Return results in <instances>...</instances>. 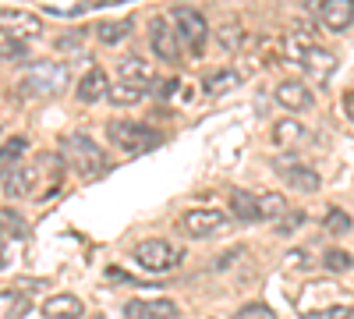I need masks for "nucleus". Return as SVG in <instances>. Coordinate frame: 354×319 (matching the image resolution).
Instances as JSON below:
<instances>
[{
    "mask_svg": "<svg viewBox=\"0 0 354 319\" xmlns=\"http://www.w3.org/2000/svg\"><path fill=\"white\" fill-rule=\"evenodd\" d=\"M0 53H4V61H8V64H21L25 57H28L25 43H18L15 36H0Z\"/></svg>",
    "mask_w": 354,
    "mask_h": 319,
    "instance_id": "obj_26",
    "label": "nucleus"
},
{
    "mask_svg": "<svg viewBox=\"0 0 354 319\" xmlns=\"http://www.w3.org/2000/svg\"><path fill=\"white\" fill-rule=\"evenodd\" d=\"M322 227H326L330 235H347V230L354 227V220L340 206H333V210H326V217H322Z\"/></svg>",
    "mask_w": 354,
    "mask_h": 319,
    "instance_id": "obj_23",
    "label": "nucleus"
},
{
    "mask_svg": "<svg viewBox=\"0 0 354 319\" xmlns=\"http://www.w3.org/2000/svg\"><path fill=\"white\" fill-rule=\"evenodd\" d=\"M88 8H96V4H43V15H57V18H75Z\"/></svg>",
    "mask_w": 354,
    "mask_h": 319,
    "instance_id": "obj_30",
    "label": "nucleus"
},
{
    "mask_svg": "<svg viewBox=\"0 0 354 319\" xmlns=\"http://www.w3.org/2000/svg\"><path fill=\"white\" fill-rule=\"evenodd\" d=\"M64 153H68V160H71V167L78 170V174H100L103 167H106V156H103V149L96 146L93 138H85V135H71V138H64Z\"/></svg>",
    "mask_w": 354,
    "mask_h": 319,
    "instance_id": "obj_4",
    "label": "nucleus"
},
{
    "mask_svg": "<svg viewBox=\"0 0 354 319\" xmlns=\"http://www.w3.org/2000/svg\"><path fill=\"white\" fill-rule=\"evenodd\" d=\"M177 227H181V235H188V238H209V235L227 230V213H220V210H188L181 220H177Z\"/></svg>",
    "mask_w": 354,
    "mask_h": 319,
    "instance_id": "obj_6",
    "label": "nucleus"
},
{
    "mask_svg": "<svg viewBox=\"0 0 354 319\" xmlns=\"http://www.w3.org/2000/svg\"><path fill=\"white\" fill-rule=\"evenodd\" d=\"M230 319H280L270 305H262V302H252V305H241L238 312H234Z\"/></svg>",
    "mask_w": 354,
    "mask_h": 319,
    "instance_id": "obj_27",
    "label": "nucleus"
},
{
    "mask_svg": "<svg viewBox=\"0 0 354 319\" xmlns=\"http://www.w3.org/2000/svg\"><path fill=\"white\" fill-rule=\"evenodd\" d=\"M85 319H106V316H103V312H96V316H85Z\"/></svg>",
    "mask_w": 354,
    "mask_h": 319,
    "instance_id": "obj_37",
    "label": "nucleus"
},
{
    "mask_svg": "<svg viewBox=\"0 0 354 319\" xmlns=\"http://www.w3.org/2000/svg\"><path fill=\"white\" fill-rule=\"evenodd\" d=\"M308 71H315V75H330L333 68H337V61H333V53H326V50H319V46H308V53H305V61H301Z\"/></svg>",
    "mask_w": 354,
    "mask_h": 319,
    "instance_id": "obj_22",
    "label": "nucleus"
},
{
    "mask_svg": "<svg viewBox=\"0 0 354 319\" xmlns=\"http://www.w3.org/2000/svg\"><path fill=\"white\" fill-rule=\"evenodd\" d=\"M149 43H153V50H156L160 61L177 64V57H181V36L170 28L167 18H153V25H149Z\"/></svg>",
    "mask_w": 354,
    "mask_h": 319,
    "instance_id": "obj_8",
    "label": "nucleus"
},
{
    "mask_svg": "<svg viewBox=\"0 0 354 319\" xmlns=\"http://www.w3.org/2000/svg\"><path fill=\"white\" fill-rule=\"evenodd\" d=\"M177 309L170 298H131L124 302V316L128 319H177Z\"/></svg>",
    "mask_w": 354,
    "mask_h": 319,
    "instance_id": "obj_9",
    "label": "nucleus"
},
{
    "mask_svg": "<svg viewBox=\"0 0 354 319\" xmlns=\"http://www.w3.org/2000/svg\"><path fill=\"white\" fill-rule=\"evenodd\" d=\"M259 210H262V220H283V217L290 213L280 192H266V195H259Z\"/></svg>",
    "mask_w": 354,
    "mask_h": 319,
    "instance_id": "obj_21",
    "label": "nucleus"
},
{
    "mask_svg": "<svg viewBox=\"0 0 354 319\" xmlns=\"http://www.w3.org/2000/svg\"><path fill=\"white\" fill-rule=\"evenodd\" d=\"M177 89H181V82H177V78H170V82H163V89H160V96L167 100V96H174Z\"/></svg>",
    "mask_w": 354,
    "mask_h": 319,
    "instance_id": "obj_35",
    "label": "nucleus"
},
{
    "mask_svg": "<svg viewBox=\"0 0 354 319\" xmlns=\"http://www.w3.org/2000/svg\"><path fill=\"white\" fill-rule=\"evenodd\" d=\"M25 309H28V302H25V295H15V291H11V287H8V291H4V316H8V319H11V316L18 319V316H21Z\"/></svg>",
    "mask_w": 354,
    "mask_h": 319,
    "instance_id": "obj_31",
    "label": "nucleus"
},
{
    "mask_svg": "<svg viewBox=\"0 0 354 319\" xmlns=\"http://www.w3.org/2000/svg\"><path fill=\"white\" fill-rule=\"evenodd\" d=\"M301 224H305V213H301V210H290V213L277 224V235H294V230H298Z\"/></svg>",
    "mask_w": 354,
    "mask_h": 319,
    "instance_id": "obj_32",
    "label": "nucleus"
},
{
    "mask_svg": "<svg viewBox=\"0 0 354 319\" xmlns=\"http://www.w3.org/2000/svg\"><path fill=\"white\" fill-rule=\"evenodd\" d=\"M283 181H287V188L301 192V195H312V192H319V185H322L319 174H315L312 167H301V163L287 167V170H283Z\"/></svg>",
    "mask_w": 354,
    "mask_h": 319,
    "instance_id": "obj_15",
    "label": "nucleus"
},
{
    "mask_svg": "<svg viewBox=\"0 0 354 319\" xmlns=\"http://www.w3.org/2000/svg\"><path fill=\"white\" fill-rule=\"evenodd\" d=\"M78 100L82 103H96L100 96H110V82H106V71L103 68H88L82 78H78Z\"/></svg>",
    "mask_w": 354,
    "mask_h": 319,
    "instance_id": "obj_12",
    "label": "nucleus"
},
{
    "mask_svg": "<svg viewBox=\"0 0 354 319\" xmlns=\"http://www.w3.org/2000/svg\"><path fill=\"white\" fill-rule=\"evenodd\" d=\"M93 33L100 36V43H106V46H113V43H121L128 33H131V18H121V21H100Z\"/></svg>",
    "mask_w": 354,
    "mask_h": 319,
    "instance_id": "obj_20",
    "label": "nucleus"
},
{
    "mask_svg": "<svg viewBox=\"0 0 354 319\" xmlns=\"http://www.w3.org/2000/svg\"><path fill=\"white\" fill-rule=\"evenodd\" d=\"M0 21H4V36H15V39H36L43 33V21L28 11H11L4 8L0 11Z\"/></svg>",
    "mask_w": 354,
    "mask_h": 319,
    "instance_id": "obj_10",
    "label": "nucleus"
},
{
    "mask_svg": "<svg viewBox=\"0 0 354 319\" xmlns=\"http://www.w3.org/2000/svg\"><path fill=\"white\" fill-rule=\"evenodd\" d=\"M230 213L238 217V220H245V224H255V220H262L259 199H255V195H248V192H234V195H230Z\"/></svg>",
    "mask_w": 354,
    "mask_h": 319,
    "instance_id": "obj_18",
    "label": "nucleus"
},
{
    "mask_svg": "<svg viewBox=\"0 0 354 319\" xmlns=\"http://www.w3.org/2000/svg\"><path fill=\"white\" fill-rule=\"evenodd\" d=\"M308 11H315L330 33H344L354 25V0H308Z\"/></svg>",
    "mask_w": 354,
    "mask_h": 319,
    "instance_id": "obj_7",
    "label": "nucleus"
},
{
    "mask_svg": "<svg viewBox=\"0 0 354 319\" xmlns=\"http://www.w3.org/2000/svg\"><path fill=\"white\" fill-rule=\"evenodd\" d=\"M322 266L333 270V273H344V270H351V266H354V255H351V252H344V248H330L326 255H322Z\"/></svg>",
    "mask_w": 354,
    "mask_h": 319,
    "instance_id": "obj_25",
    "label": "nucleus"
},
{
    "mask_svg": "<svg viewBox=\"0 0 354 319\" xmlns=\"http://www.w3.org/2000/svg\"><path fill=\"white\" fill-rule=\"evenodd\" d=\"M301 138H305V125L298 118H280L273 125V146L277 149H294Z\"/></svg>",
    "mask_w": 354,
    "mask_h": 319,
    "instance_id": "obj_16",
    "label": "nucleus"
},
{
    "mask_svg": "<svg viewBox=\"0 0 354 319\" xmlns=\"http://www.w3.org/2000/svg\"><path fill=\"white\" fill-rule=\"evenodd\" d=\"M131 259L142 270H149V273H170V270L181 266L185 252L177 245H170L167 238H145V241H138L131 248Z\"/></svg>",
    "mask_w": 354,
    "mask_h": 319,
    "instance_id": "obj_2",
    "label": "nucleus"
},
{
    "mask_svg": "<svg viewBox=\"0 0 354 319\" xmlns=\"http://www.w3.org/2000/svg\"><path fill=\"white\" fill-rule=\"evenodd\" d=\"M117 71H121V82H131V85H149L156 78V68L153 61H145V57H121L117 61Z\"/></svg>",
    "mask_w": 354,
    "mask_h": 319,
    "instance_id": "obj_11",
    "label": "nucleus"
},
{
    "mask_svg": "<svg viewBox=\"0 0 354 319\" xmlns=\"http://www.w3.org/2000/svg\"><path fill=\"white\" fill-rule=\"evenodd\" d=\"M344 110H347V118L354 121V93H347V96H344Z\"/></svg>",
    "mask_w": 354,
    "mask_h": 319,
    "instance_id": "obj_36",
    "label": "nucleus"
},
{
    "mask_svg": "<svg viewBox=\"0 0 354 319\" xmlns=\"http://www.w3.org/2000/svg\"><path fill=\"white\" fill-rule=\"evenodd\" d=\"M351 316H354L351 305H330L326 312H308L305 319H351Z\"/></svg>",
    "mask_w": 354,
    "mask_h": 319,
    "instance_id": "obj_33",
    "label": "nucleus"
},
{
    "mask_svg": "<svg viewBox=\"0 0 354 319\" xmlns=\"http://www.w3.org/2000/svg\"><path fill=\"white\" fill-rule=\"evenodd\" d=\"M170 18L177 21V36H181V43L192 53H202L205 50V39H209V25H205L202 11H195V8H174Z\"/></svg>",
    "mask_w": 354,
    "mask_h": 319,
    "instance_id": "obj_5",
    "label": "nucleus"
},
{
    "mask_svg": "<svg viewBox=\"0 0 354 319\" xmlns=\"http://www.w3.org/2000/svg\"><path fill=\"white\" fill-rule=\"evenodd\" d=\"M277 103H283L287 110H308L315 100H312V89L305 82H280L277 85Z\"/></svg>",
    "mask_w": 354,
    "mask_h": 319,
    "instance_id": "obj_13",
    "label": "nucleus"
},
{
    "mask_svg": "<svg viewBox=\"0 0 354 319\" xmlns=\"http://www.w3.org/2000/svg\"><path fill=\"white\" fill-rule=\"evenodd\" d=\"M205 93L209 96H223L230 89H241V71H234V68H223V71H213V75H205Z\"/></svg>",
    "mask_w": 354,
    "mask_h": 319,
    "instance_id": "obj_17",
    "label": "nucleus"
},
{
    "mask_svg": "<svg viewBox=\"0 0 354 319\" xmlns=\"http://www.w3.org/2000/svg\"><path fill=\"white\" fill-rule=\"evenodd\" d=\"M216 36H220V43H223L227 50H241V46H245V28H238L234 21H230V25H223Z\"/></svg>",
    "mask_w": 354,
    "mask_h": 319,
    "instance_id": "obj_28",
    "label": "nucleus"
},
{
    "mask_svg": "<svg viewBox=\"0 0 354 319\" xmlns=\"http://www.w3.org/2000/svg\"><path fill=\"white\" fill-rule=\"evenodd\" d=\"M25 146H28V142L21 135H15V138L4 142V156H0V160H4V178H8V174H15V160L25 153Z\"/></svg>",
    "mask_w": 354,
    "mask_h": 319,
    "instance_id": "obj_24",
    "label": "nucleus"
},
{
    "mask_svg": "<svg viewBox=\"0 0 354 319\" xmlns=\"http://www.w3.org/2000/svg\"><path fill=\"white\" fill-rule=\"evenodd\" d=\"M82 36H85L82 28H78V33H71V36H61V39H57V50H64V53L68 50H82Z\"/></svg>",
    "mask_w": 354,
    "mask_h": 319,
    "instance_id": "obj_34",
    "label": "nucleus"
},
{
    "mask_svg": "<svg viewBox=\"0 0 354 319\" xmlns=\"http://www.w3.org/2000/svg\"><path fill=\"white\" fill-rule=\"evenodd\" d=\"M0 217H4V238H25V220L11 210V206H4V213H0Z\"/></svg>",
    "mask_w": 354,
    "mask_h": 319,
    "instance_id": "obj_29",
    "label": "nucleus"
},
{
    "mask_svg": "<svg viewBox=\"0 0 354 319\" xmlns=\"http://www.w3.org/2000/svg\"><path fill=\"white\" fill-rule=\"evenodd\" d=\"M21 96H57L61 89H68V64L64 61H43L36 68H28V75L18 82Z\"/></svg>",
    "mask_w": 354,
    "mask_h": 319,
    "instance_id": "obj_1",
    "label": "nucleus"
},
{
    "mask_svg": "<svg viewBox=\"0 0 354 319\" xmlns=\"http://www.w3.org/2000/svg\"><path fill=\"white\" fill-rule=\"evenodd\" d=\"M43 316L46 319H85V309L75 295H53L43 302Z\"/></svg>",
    "mask_w": 354,
    "mask_h": 319,
    "instance_id": "obj_14",
    "label": "nucleus"
},
{
    "mask_svg": "<svg viewBox=\"0 0 354 319\" xmlns=\"http://www.w3.org/2000/svg\"><path fill=\"white\" fill-rule=\"evenodd\" d=\"M106 138L113 142L117 149H124L128 156L135 153H149L160 146V131L149 125H138V121H110L106 125Z\"/></svg>",
    "mask_w": 354,
    "mask_h": 319,
    "instance_id": "obj_3",
    "label": "nucleus"
},
{
    "mask_svg": "<svg viewBox=\"0 0 354 319\" xmlns=\"http://www.w3.org/2000/svg\"><path fill=\"white\" fill-rule=\"evenodd\" d=\"M145 96V85H131V82H117V85H110V103L113 107H135L138 100Z\"/></svg>",
    "mask_w": 354,
    "mask_h": 319,
    "instance_id": "obj_19",
    "label": "nucleus"
}]
</instances>
